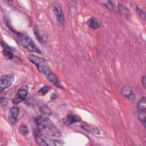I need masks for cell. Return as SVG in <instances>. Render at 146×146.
Here are the masks:
<instances>
[{
    "label": "cell",
    "mask_w": 146,
    "mask_h": 146,
    "mask_svg": "<svg viewBox=\"0 0 146 146\" xmlns=\"http://www.w3.org/2000/svg\"><path fill=\"white\" fill-rule=\"evenodd\" d=\"M28 94V86L22 85L18 90L15 97L13 99L12 102L14 104L17 105L25 100Z\"/></svg>",
    "instance_id": "5b68a950"
},
{
    "label": "cell",
    "mask_w": 146,
    "mask_h": 146,
    "mask_svg": "<svg viewBox=\"0 0 146 146\" xmlns=\"http://www.w3.org/2000/svg\"><path fill=\"white\" fill-rule=\"evenodd\" d=\"M87 24L92 29H97L100 27V23L98 20L94 17L90 18L87 22Z\"/></svg>",
    "instance_id": "5bb4252c"
},
{
    "label": "cell",
    "mask_w": 146,
    "mask_h": 146,
    "mask_svg": "<svg viewBox=\"0 0 146 146\" xmlns=\"http://www.w3.org/2000/svg\"><path fill=\"white\" fill-rule=\"evenodd\" d=\"M19 132L23 135H26L29 133V129L28 127L26 125H22L20 126L19 129Z\"/></svg>",
    "instance_id": "d6986e66"
},
{
    "label": "cell",
    "mask_w": 146,
    "mask_h": 146,
    "mask_svg": "<svg viewBox=\"0 0 146 146\" xmlns=\"http://www.w3.org/2000/svg\"><path fill=\"white\" fill-rule=\"evenodd\" d=\"M121 94L124 96L128 97V98L133 99L134 98V94L132 92V90L129 88L128 86L124 87L121 90Z\"/></svg>",
    "instance_id": "9a60e30c"
},
{
    "label": "cell",
    "mask_w": 146,
    "mask_h": 146,
    "mask_svg": "<svg viewBox=\"0 0 146 146\" xmlns=\"http://www.w3.org/2000/svg\"><path fill=\"white\" fill-rule=\"evenodd\" d=\"M35 122L38 129L44 134L56 137L62 136L61 131L48 118L38 116L35 119Z\"/></svg>",
    "instance_id": "6da1fadb"
},
{
    "label": "cell",
    "mask_w": 146,
    "mask_h": 146,
    "mask_svg": "<svg viewBox=\"0 0 146 146\" xmlns=\"http://www.w3.org/2000/svg\"><path fill=\"white\" fill-rule=\"evenodd\" d=\"M17 37L23 47L30 52L41 54V50L36 46L33 39L26 33H17Z\"/></svg>",
    "instance_id": "277c9868"
},
{
    "label": "cell",
    "mask_w": 146,
    "mask_h": 146,
    "mask_svg": "<svg viewBox=\"0 0 146 146\" xmlns=\"http://www.w3.org/2000/svg\"><path fill=\"white\" fill-rule=\"evenodd\" d=\"M14 80V76L11 74L3 75L0 79V90L3 91L11 86Z\"/></svg>",
    "instance_id": "9c48e42d"
},
{
    "label": "cell",
    "mask_w": 146,
    "mask_h": 146,
    "mask_svg": "<svg viewBox=\"0 0 146 146\" xmlns=\"http://www.w3.org/2000/svg\"><path fill=\"white\" fill-rule=\"evenodd\" d=\"M34 139L36 143L39 145L44 146H54L63 144L62 140L53 139L47 137L43 133L40 131L38 129H35L34 131Z\"/></svg>",
    "instance_id": "3957f363"
},
{
    "label": "cell",
    "mask_w": 146,
    "mask_h": 146,
    "mask_svg": "<svg viewBox=\"0 0 146 146\" xmlns=\"http://www.w3.org/2000/svg\"><path fill=\"white\" fill-rule=\"evenodd\" d=\"M40 111L45 114V115H50L51 113V111H50V110L46 106H42L41 108H40Z\"/></svg>",
    "instance_id": "ffe728a7"
},
{
    "label": "cell",
    "mask_w": 146,
    "mask_h": 146,
    "mask_svg": "<svg viewBox=\"0 0 146 146\" xmlns=\"http://www.w3.org/2000/svg\"><path fill=\"white\" fill-rule=\"evenodd\" d=\"M141 83L144 87H145V76H143L141 79Z\"/></svg>",
    "instance_id": "7402d4cb"
},
{
    "label": "cell",
    "mask_w": 146,
    "mask_h": 146,
    "mask_svg": "<svg viewBox=\"0 0 146 146\" xmlns=\"http://www.w3.org/2000/svg\"><path fill=\"white\" fill-rule=\"evenodd\" d=\"M81 127L84 130L89 132L90 133H93L95 134H99L100 133V131L97 127H95L92 125L89 124H83L81 125Z\"/></svg>",
    "instance_id": "7c38bea8"
},
{
    "label": "cell",
    "mask_w": 146,
    "mask_h": 146,
    "mask_svg": "<svg viewBox=\"0 0 146 146\" xmlns=\"http://www.w3.org/2000/svg\"><path fill=\"white\" fill-rule=\"evenodd\" d=\"M19 114V109L17 106L12 107L9 113V120L12 124H14L17 123Z\"/></svg>",
    "instance_id": "30bf717a"
},
{
    "label": "cell",
    "mask_w": 146,
    "mask_h": 146,
    "mask_svg": "<svg viewBox=\"0 0 146 146\" xmlns=\"http://www.w3.org/2000/svg\"><path fill=\"white\" fill-rule=\"evenodd\" d=\"M28 58L29 60L36 67L38 71L46 76V77L52 73L47 62L43 58L33 54H29Z\"/></svg>",
    "instance_id": "7a4b0ae2"
},
{
    "label": "cell",
    "mask_w": 146,
    "mask_h": 146,
    "mask_svg": "<svg viewBox=\"0 0 146 146\" xmlns=\"http://www.w3.org/2000/svg\"><path fill=\"white\" fill-rule=\"evenodd\" d=\"M145 100H146L145 98L143 96L139 100L137 104L138 117L144 127H145V114H146Z\"/></svg>",
    "instance_id": "8992f818"
},
{
    "label": "cell",
    "mask_w": 146,
    "mask_h": 146,
    "mask_svg": "<svg viewBox=\"0 0 146 146\" xmlns=\"http://www.w3.org/2000/svg\"><path fill=\"white\" fill-rule=\"evenodd\" d=\"M50 90V88L48 86H43V87H42V88L38 91V93L39 95L43 96V95L47 94L48 92V91H49Z\"/></svg>",
    "instance_id": "e0dca14e"
},
{
    "label": "cell",
    "mask_w": 146,
    "mask_h": 146,
    "mask_svg": "<svg viewBox=\"0 0 146 146\" xmlns=\"http://www.w3.org/2000/svg\"><path fill=\"white\" fill-rule=\"evenodd\" d=\"M47 78L50 82H51L54 85L56 86L57 87L63 88L59 80L58 79V77L53 72L52 74H51L48 76H47Z\"/></svg>",
    "instance_id": "4fadbf2b"
},
{
    "label": "cell",
    "mask_w": 146,
    "mask_h": 146,
    "mask_svg": "<svg viewBox=\"0 0 146 146\" xmlns=\"http://www.w3.org/2000/svg\"><path fill=\"white\" fill-rule=\"evenodd\" d=\"M100 3L103 4L106 7H107L110 10H113L115 9V5L112 3V2L110 1H100Z\"/></svg>",
    "instance_id": "2e32d148"
},
{
    "label": "cell",
    "mask_w": 146,
    "mask_h": 146,
    "mask_svg": "<svg viewBox=\"0 0 146 146\" xmlns=\"http://www.w3.org/2000/svg\"><path fill=\"white\" fill-rule=\"evenodd\" d=\"M34 31L36 38L41 44H44L46 42L48 38V35L46 30L38 25H35L34 28Z\"/></svg>",
    "instance_id": "52a82bcc"
},
{
    "label": "cell",
    "mask_w": 146,
    "mask_h": 146,
    "mask_svg": "<svg viewBox=\"0 0 146 146\" xmlns=\"http://www.w3.org/2000/svg\"><path fill=\"white\" fill-rule=\"evenodd\" d=\"M2 52H3V54L4 56L6 58H7V59H10V60L13 59V58L14 57L13 56V53L10 51L4 49L3 50V51H2Z\"/></svg>",
    "instance_id": "ac0fdd59"
},
{
    "label": "cell",
    "mask_w": 146,
    "mask_h": 146,
    "mask_svg": "<svg viewBox=\"0 0 146 146\" xmlns=\"http://www.w3.org/2000/svg\"><path fill=\"white\" fill-rule=\"evenodd\" d=\"M80 120V119L78 116L74 114H69L66 117L64 123L65 125L69 126L75 123L79 122Z\"/></svg>",
    "instance_id": "8fae6325"
},
{
    "label": "cell",
    "mask_w": 146,
    "mask_h": 146,
    "mask_svg": "<svg viewBox=\"0 0 146 146\" xmlns=\"http://www.w3.org/2000/svg\"><path fill=\"white\" fill-rule=\"evenodd\" d=\"M136 11L138 13L139 15L140 16V17L142 19H143L144 20H145V12L143 10H141V9L139 8L138 7H136Z\"/></svg>",
    "instance_id": "44dd1931"
},
{
    "label": "cell",
    "mask_w": 146,
    "mask_h": 146,
    "mask_svg": "<svg viewBox=\"0 0 146 146\" xmlns=\"http://www.w3.org/2000/svg\"><path fill=\"white\" fill-rule=\"evenodd\" d=\"M52 10L58 22L63 26L64 23V16L60 4L58 3H53L52 5Z\"/></svg>",
    "instance_id": "ba28073f"
}]
</instances>
